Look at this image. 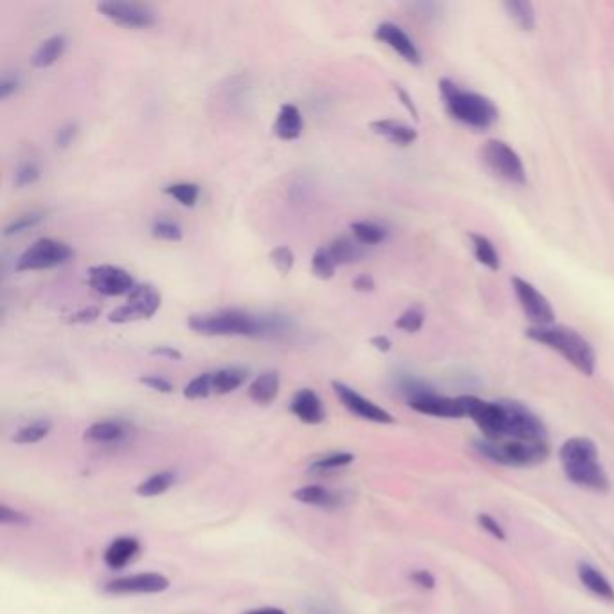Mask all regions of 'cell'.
Returning a JSON list of instances; mask_svg holds the SVG:
<instances>
[{
  "label": "cell",
  "instance_id": "obj_1",
  "mask_svg": "<svg viewBox=\"0 0 614 614\" xmlns=\"http://www.w3.org/2000/svg\"><path fill=\"white\" fill-rule=\"evenodd\" d=\"M188 326L195 334L206 337H253L272 339L289 332L287 317L278 314H251L244 310H218L188 317Z\"/></svg>",
  "mask_w": 614,
  "mask_h": 614
},
{
  "label": "cell",
  "instance_id": "obj_2",
  "mask_svg": "<svg viewBox=\"0 0 614 614\" xmlns=\"http://www.w3.org/2000/svg\"><path fill=\"white\" fill-rule=\"evenodd\" d=\"M560 463L566 478L580 488L593 492H607L611 488L607 472H605L598 447L591 438L573 436L560 445Z\"/></svg>",
  "mask_w": 614,
  "mask_h": 614
},
{
  "label": "cell",
  "instance_id": "obj_3",
  "mask_svg": "<svg viewBox=\"0 0 614 614\" xmlns=\"http://www.w3.org/2000/svg\"><path fill=\"white\" fill-rule=\"evenodd\" d=\"M528 337L560 353L582 375L591 377L596 370L593 346L577 330L564 325L532 326Z\"/></svg>",
  "mask_w": 614,
  "mask_h": 614
},
{
  "label": "cell",
  "instance_id": "obj_4",
  "mask_svg": "<svg viewBox=\"0 0 614 614\" xmlns=\"http://www.w3.org/2000/svg\"><path fill=\"white\" fill-rule=\"evenodd\" d=\"M438 87L445 109L451 114V118L463 125L476 130H487L499 118V110L494 101L487 96L474 91H465L447 78L440 80Z\"/></svg>",
  "mask_w": 614,
  "mask_h": 614
},
{
  "label": "cell",
  "instance_id": "obj_5",
  "mask_svg": "<svg viewBox=\"0 0 614 614\" xmlns=\"http://www.w3.org/2000/svg\"><path fill=\"white\" fill-rule=\"evenodd\" d=\"M476 449L488 460L496 461L506 467H535L550 458L548 442H517V440L488 442L481 438L476 442Z\"/></svg>",
  "mask_w": 614,
  "mask_h": 614
},
{
  "label": "cell",
  "instance_id": "obj_6",
  "mask_svg": "<svg viewBox=\"0 0 614 614\" xmlns=\"http://www.w3.org/2000/svg\"><path fill=\"white\" fill-rule=\"evenodd\" d=\"M404 391L407 395V406L415 409L420 415L436 416V418H463L465 416L460 398L438 395L433 389L418 380H407L404 384Z\"/></svg>",
  "mask_w": 614,
  "mask_h": 614
},
{
  "label": "cell",
  "instance_id": "obj_7",
  "mask_svg": "<svg viewBox=\"0 0 614 614\" xmlns=\"http://www.w3.org/2000/svg\"><path fill=\"white\" fill-rule=\"evenodd\" d=\"M73 256L71 245L55 238H40L20 254L17 271H49L71 262Z\"/></svg>",
  "mask_w": 614,
  "mask_h": 614
},
{
  "label": "cell",
  "instance_id": "obj_8",
  "mask_svg": "<svg viewBox=\"0 0 614 614\" xmlns=\"http://www.w3.org/2000/svg\"><path fill=\"white\" fill-rule=\"evenodd\" d=\"M460 402L465 416H469L470 420L478 425L483 440L501 442L505 438L506 416L501 400L488 402L472 395H463Z\"/></svg>",
  "mask_w": 614,
  "mask_h": 614
},
{
  "label": "cell",
  "instance_id": "obj_9",
  "mask_svg": "<svg viewBox=\"0 0 614 614\" xmlns=\"http://www.w3.org/2000/svg\"><path fill=\"white\" fill-rule=\"evenodd\" d=\"M505 409L506 427L503 440L517 442H548V431L541 418L515 400H501Z\"/></svg>",
  "mask_w": 614,
  "mask_h": 614
},
{
  "label": "cell",
  "instance_id": "obj_10",
  "mask_svg": "<svg viewBox=\"0 0 614 614\" xmlns=\"http://www.w3.org/2000/svg\"><path fill=\"white\" fill-rule=\"evenodd\" d=\"M163 298L161 292L150 283H139L136 289L127 296L125 305L112 310L109 314V323L112 325H127L134 321L152 319L161 308Z\"/></svg>",
  "mask_w": 614,
  "mask_h": 614
},
{
  "label": "cell",
  "instance_id": "obj_11",
  "mask_svg": "<svg viewBox=\"0 0 614 614\" xmlns=\"http://www.w3.org/2000/svg\"><path fill=\"white\" fill-rule=\"evenodd\" d=\"M481 155H483V163L487 164L488 170L496 173L499 179L512 182L517 186L526 184V170H524L523 161L514 148L505 141L490 139L483 146Z\"/></svg>",
  "mask_w": 614,
  "mask_h": 614
},
{
  "label": "cell",
  "instance_id": "obj_12",
  "mask_svg": "<svg viewBox=\"0 0 614 614\" xmlns=\"http://www.w3.org/2000/svg\"><path fill=\"white\" fill-rule=\"evenodd\" d=\"M96 10L101 17L110 20L112 24L128 29L154 28L157 24V11L141 2H121V0H103Z\"/></svg>",
  "mask_w": 614,
  "mask_h": 614
},
{
  "label": "cell",
  "instance_id": "obj_13",
  "mask_svg": "<svg viewBox=\"0 0 614 614\" xmlns=\"http://www.w3.org/2000/svg\"><path fill=\"white\" fill-rule=\"evenodd\" d=\"M87 283L92 290L107 298L128 296L137 285L130 272L116 265H94L87 272Z\"/></svg>",
  "mask_w": 614,
  "mask_h": 614
},
{
  "label": "cell",
  "instance_id": "obj_14",
  "mask_svg": "<svg viewBox=\"0 0 614 614\" xmlns=\"http://www.w3.org/2000/svg\"><path fill=\"white\" fill-rule=\"evenodd\" d=\"M515 298L523 308L524 316L533 326H550L555 321V310L551 307L550 299L535 289L530 281L523 278H512Z\"/></svg>",
  "mask_w": 614,
  "mask_h": 614
},
{
  "label": "cell",
  "instance_id": "obj_15",
  "mask_svg": "<svg viewBox=\"0 0 614 614\" xmlns=\"http://www.w3.org/2000/svg\"><path fill=\"white\" fill-rule=\"evenodd\" d=\"M335 395L339 398V402L343 404L350 413H353L359 418H364L368 422H375V424H393L395 418L389 415L388 411L384 407L377 406L375 402H371L366 397H362L361 393H357L355 389L346 386L343 382L335 380L332 384Z\"/></svg>",
  "mask_w": 614,
  "mask_h": 614
},
{
  "label": "cell",
  "instance_id": "obj_16",
  "mask_svg": "<svg viewBox=\"0 0 614 614\" xmlns=\"http://www.w3.org/2000/svg\"><path fill=\"white\" fill-rule=\"evenodd\" d=\"M170 587V580L161 573H139L132 577L116 578L105 586L112 595H154Z\"/></svg>",
  "mask_w": 614,
  "mask_h": 614
},
{
  "label": "cell",
  "instance_id": "obj_17",
  "mask_svg": "<svg viewBox=\"0 0 614 614\" xmlns=\"http://www.w3.org/2000/svg\"><path fill=\"white\" fill-rule=\"evenodd\" d=\"M375 37L382 44L391 47L400 58H404L407 64L420 65L422 64V55L418 51L413 38L407 35L404 29L393 24V22H382L379 28L375 29Z\"/></svg>",
  "mask_w": 614,
  "mask_h": 614
},
{
  "label": "cell",
  "instance_id": "obj_18",
  "mask_svg": "<svg viewBox=\"0 0 614 614\" xmlns=\"http://www.w3.org/2000/svg\"><path fill=\"white\" fill-rule=\"evenodd\" d=\"M290 411L298 416L303 424L319 425L325 422V404L314 389H299L298 393L292 397Z\"/></svg>",
  "mask_w": 614,
  "mask_h": 614
},
{
  "label": "cell",
  "instance_id": "obj_19",
  "mask_svg": "<svg viewBox=\"0 0 614 614\" xmlns=\"http://www.w3.org/2000/svg\"><path fill=\"white\" fill-rule=\"evenodd\" d=\"M303 127L305 121L301 116V110L292 103H285L280 107L272 132L281 141H296L303 134Z\"/></svg>",
  "mask_w": 614,
  "mask_h": 614
},
{
  "label": "cell",
  "instance_id": "obj_20",
  "mask_svg": "<svg viewBox=\"0 0 614 614\" xmlns=\"http://www.w3.org/2000/svg\"><path fill=\"white\" fill-rule=\"evenodd\" d=\"M370 128L377 136L388 139L393 145L409 146L418 139V132L415 128L397 119H379V121H373Z\"/></svg>",
  "mask_w": 614,
  "mask_h": 614
},
{
  "label": "cell",
  "instance_id": "obj_21",
  "mask_svg": "<svg viewBox=\"0 0 614 614\" xmlns=\"http://www.w3.org/2000/svg\"><path fill=\"white\" fill-rule=\"evenodd\" d=\"M280 373L278 371H263L249 386V398L256 406H271L280 395Z\"/></svg>",
  "mask_w": 614,
  "mask_h": 614
},
{
  "label": "cell",
  "instance_id": "obj_22",
  "mask_svg": "<svg viewBox=\"0 0 614 614\" xmlns=\"http://www.w3.org/2000/svg\"><path fill=\"white\" fill-rule=\"evenodd\" d=\"M578 578L589 593L602 598L605 602H614V587L604 573L595 566L582 562L578 564Z\"/></svg>",
  "mask_w": 614,
  "mask_h": 614
},
{
  "label": "cell",
  "instance_id": "obj_23",
  "mask_svg": "<svg viewBox=\"0 0 614 614\" xmlns=\"http://www.w3.org/2000/svg\"><path fill=\"white\" fill-rule=\"evenodd\" d=\"M141 551V544L134 537H119L112 541L107 551H105V564L110 569L125 568L132 560L136 559L137 553Z\"/></svg>",
  "mask_w": 614,
  "mask_h": 614
},
{
  "label": "cell",
  "instance_id": "obj_24",
  "mask_svg": "<svg viewBox=\"0 0 614 614\" xmlns=\"http://www.w3.org/2000/svg\"><path fill=\"white\" fill-rule=\"evenodd\" d=\"M65 47H67V40H65L64 35H53V37L46 38L38 46L31 62L37 69H47V67L55 65L64 56Z\"/></svg>",
  "mask_w": 614,
  "mask_h": 614
},
{
  "label": "cell",
  "instance_id": "obj_25",
  "mask_svg": "<svg viewBox=\"0 0 614 614\" xmlns=\"http://www.w3.org/2000/svg\"><path fill=\"white\" fill-rule=\"evenodd\" d=\"M328 251L332 254L337 267L341 265H350V263L359 262L364 256V245L359 244L355 238L350 236H339L334 242L326 245Z\"/></svg>",
  "mask_w": 614,
  "mask_h": 614
},
{
  "label": "cell",
  "instance_id": "obj_26",
  "mask_svg": "<svg viewBox=\"0 0 614 614\" xmlns=\"http://www.w3.org/2000/svg\"><path fill=\"white\" fill-rule=\"evenodd\" d=\"M128 434L127 425L114 420H105V422H96L85 431V440L98 443H112L123 440Z\"/></svg>",
  "mask_w": 614,
  "mask_h": 614
},
{
  "label": "cell",
  "instance_id": "obj_27",
  "mask_svg": "<svg viewBox=\"0 0 614 614\" xmlns=\"http://www.w3.org/2000/svg\"><path fill=\"white\" fill-rule=\"evenodd\" d=\"M245 380H247V371L236 368V366L213 371V391L215 395L233 393L244 386Z\"/></svg>",
  "mask_w": 614,
  "mask_h": 614
},
{
  "label": "cell",
  "instance_id": "obj_28",
  "mask_svg": "<svg viewBox=\"0 0 614 614\" xmlns=\"http://www.w3.org/2000/svg\"><path fill=\"white\" fill-rule=\"evenodd\" d=\"M350 229H352L353 238H355L359 244L364 245V247L382 244V242H386V238H388V229L384 226H380L377 222L359 220V222H353Z\"/></svg>",
  "mask_w": 614,
  "mask_h": 614
},
{
  "label": "cell",
  "instance_id": "obj_29",
  "mask_svg": "<svg viewBox=\"0 0 614 614\" xmlns=\"http://www.w3.org/2000/svg\"><path fill=\"white\" fill-rule=\"evenodd\" d=\"M506 13L510 15V19L514 20L515 24L523 31H532L535 28V8L532 2L528 0H506Z\"/></svg>",
  "mask_w": 614,
  "mask_h": 614
},
{
  "label": "cell",
  "instance_id": "obj_30",
  "mask_svg": "<svg viewBox=\"0 0 614 614\" xmlns=\"http://www.w3.org/2000/svg\"><path fill=\"white\" fill-rule=\"evenodd\" d=\"M470 240H472V247H474V254H476L478 262L488 267L490 271H499V267H501L499 254H497L496 247L488 240L487 236L472 233Z\"/></svg>",
  "mask_w": 614,
  "mask_h": 614
},
{
  "label": "cell",
  "instance_id": "obj_31",
  "mask_svg": "<svg viewBox=\"0 0 614 614\" xmlns=\"http://www.w3.org/2000/svg\"><path fill=\"white\" fill-rule=\"evenodd\" d=\"M164 193L177 200L184 208L197 206L200 197V186L195 182H175L164 188Z\"/></svg>",
  "mask_w": 614,
  "mask_h": 614
},
{
  "label": "cell",
  "instance_id": "obj_32",
  "mask_svg": "<svg viewBox=\"0 0 614 614\" xmlns=\"http://www.w3.org/2000/svg\"><path fill=\"white\" fill-rule=\"evenodd\" d=\"M173 485H175V474L166 470V472H159V474H154L152 478L143 481L137 487V494L141 497L161 496L164 492H168Z\"/></svg>",
  "mask_w": 614,
  "mask_h": 614
},
{
  "label": "cell",
  "instance_id": "obj_33",
  "mask_svg": "<svg viewBox=\"0 0 614 614\" xmlns=\"http://www.w3.org/2000/svg\"><path fill=\"white\" fill-rule=\"evenodd\" d=\"M310 271L316 276L317 280L328 281L334 278L335 271H337V263L332 258L330 251H328V247H319L316 253L312 254Z\"/></svg>",
  "mask_w": 614,
  "mask_h": 614
},
{
  "label": "cell",
  "instance_id": "obj_34",
  "mask_svg": "<svg viewBox=\"0 0 614 614\" xmlns=\"http://www.w3.org/2000/svg\"><path fill=\"white\" fill-rule=\"evenodd\" d=\"M294 497L298 499L299 503H305V505L312 506H334L335 499L334 494L330 490H326L321 485H310V487L299 488L294 492Z\"/></svg>",
  "mask_w": 614,
  "mask_h": 614
},
{
  "label": "cell",
  "instance_id": "obj_35",
  "mask_svg": "<svg viewBox=\"0 0 614 614\" xmlns=\"http://www.w3.org/2000/svg\"><path fill=\"white\" fill-rule=\"evenodd\" d=\"M51 427L53 425H51L49 420H37L33 424L24 425L13 436V442L20 443V445L42 442L47 434L51 433Z\"/></svg>",
  "mask_w": 614,
  "mask_h": 614
},
{
  "label": "cell",
  "instance_id": "obj_36",
  "mask_svg": "<svg viewBox=\"0 0 614 614\" xmlns=\"http://www.w3.org/2000/svg\"><path fill=\"white\" fill-rule=\"evenodd\" d=\"M211 395H215V391H213V371L195 377L184 388V397L188 400H200V398H208Z\"/></svg>",
  "mask_w": 614,
  "mask_h": 614
},
{
  "label": "cell",
  "instance_id": "obj_37",
  "mask_svg": "<svg viewBox=\"0 0 614 614\" xmlns=\"http://www.w3.org/2000/svg\"><path fill=\"white\" fill-rule=\"evenodd\" d=\"M353 461L352 452H332L310 465V472H330V470L343 469Z\"/></svg>",
  "mask_w": 614,
  "mask_h": 614
},
{
  "label": "cell",
  "instance_id": "obj_38",
  "mask_svg": "<svg viewBox=\"0 0 614 614\" xmlns=\"http://www.w3.org/2000/svg\"><path fill=\"white\" fill-rule=\"evenodd\" d=\"M424 321V308L420 307V305H413V307L407 308L404 314H400V317L395 321V326H397L398 330H402V332L415 334L424 326Z\"/></svg>",
  "mask_w": 614,
  "mask_h": 614
},
{
  "label": "cell",
  "instance_id": "obj_39",
  "mask_svg": "<svg viewBox=\"0 0 614 614\" xmlns=\"http://www.w3.org/2000/svg\"><path fill=\"white\" fill-rule=\"evenodd\" d=\"M44 218H46L44 213H40V211H31L26 215H20L19 218H15L13 222L4 227V236L10 238V236L22 235V233L29 231L31 227L38 226Z\"/></svg>",
  "mask_w": 614,
  "mask_h": 614
},
{
  "label": "cell",
  "instance_id": "obj_40",
  "mask_svg": "<svg viewBox=\"0 0 614 614\" xmlns=\"http://www.w3.org/2000/svg\"><path fill=\"white\" fill-rule=\"evenodd\" d=\"M269 260L274 265V269L285 276V274H289L294 269L296 254L287 245H280V247H274L271 253H269Z\"/></svg>",
  "mask_w": 614,
  "mask_h": 614
},
{
  "label": "cell",
  "instance_id": "obj_41",
  "mask_svg": "<svg viewBox=\"0 0 614 614\" xmlns=\"http://www.w3.org/2000/svg\"><path fill=\"white\" fill-rule=\"evenodd\" d=\"M152 236L164 242H181L184 233H182V227L172 220H155L152 226Z\"/></svg>",
  "mask_w": 614,
  "mask_h": 614
},
{
  "label": "cell",
  "instance_id": "obj_42",
  "mask_svg": "<svg viewBox=\"0 0 614 614\" xmlns=\"http://www.w3.org/2000/svg\"><path fill=\"white\" fill-rule=\"evenodd\" d=\"M40 168H38L37 164L31 163H22L19 168H17V172H15V186L17 188H28V186H33L35 182L40 181Z\"/></svg>",
  "mask_w": 614,
  "mask_h": 614
},
{
  "label": "cell",
  "instance_id": "obj_43",
  "mask_svg": "<svg viewBox=\"0 0 614 614\" xmlns=\"http://www.w3.org/2000/svg\"><path fill=\"white\" fill-rule=\"evenodd\" d=\"M101 316V310L98 307H85L82 310H76L71 316L67 317L69 323L73 325H91L94 321H98Z\"/></svg>",
  "mask_w": 614,
  "mask_h": 614
},
{
  "label": "cell",
  "instance_id": "obj_44",
  "mask_svg": "<svg viewBox=\"0 0 614 614\" xmlns=\"http://www.w3.org/2000/svg\"><path fill=\"white\" fill-rule=\"evenodd\" d=\"M22 87L19 74H2L0 80V100H8L13 94H17Z\"/></svg>",
  "mask_w": 614,
  "mask_h": 614
},
{
  "label": "cell",
  "instance_id": "obj_45",
  "mask_svg": "<svg viewBox=\"0 0 614 614\" xmlns=\"http://www.w3.org/2000/svg\"><path fill=\"white\" fill-rule=\"evenodd\" d=\"M478 524L481 526V528H483V530H485V532L490 533L494 539H497V541H505V530L501 528V524L497 523L496 519H494L492 515L479 514Z\"/></svg>",
  "mask_w": 614,
  "mask_h": 614
},
{
  "label": "cell",
  "instance_id": "obj_46",
  "mask_svg": "<svg viewBox=\"0 0 614 614\" xmlns=\"http://www.w3.org/2000/svg\"><path fill=\"white\" fill-rule=\"evenodd\" d=\"M139 382L146 386V388L154 389L157 393H173V384L168 379H164V377H159V375H146V377H141Z\"/></svg>",
  "mask_w": 614,
  "mask_h": 614
},
{
  "label": "cell",
  "instance_id": "obj_47",
  "mask_svg": "<svg viewBox=\"0 0 614 614\" xmlns=\"http://www.w3.org/2000/svg\"><path fill=\"white\" fill-rule=\"evenodd\" d=\"M76 136H78V125L76 123H67V125H64V127L56 132V146L58 148H67V146L73 145Z\"/></svg>",
  "mask_w": 614,
  "mask_h": 614
},
{
  "label": "cell",
  "instance_id": "obj_48",
  "mask_svg": "<svg viewBox=\"0 0 614 614\" xmlns=\"http://www.w3.org/2000/svg\"><path fill=\"white\" fill-rule=\"evenodd\" d=\"M28 521V517L22 514V512L11 510L10 506H0V523L15 524V526H19V524H26Z\"/></svg>",
  "mask_w": 614,
  "mask_h": 614
},
{
  "label": "cell",
  "instance_id": "obj_49",
  "mask_svg": "<svg viewBox=\"0 0 614 614\" xmlns=\"http://www.w3.org/2000/svg\"><path fill=\"white\" fill-rule=\"evenodd\" d=\"M409 578L413 580V584L422 587V589H434V586H436V578L427 569H416V571L409 575Z\"/></svg>",
  "mask_w": 614,
  "mask_h": 614
},
{
  "label": "cell",
  "instance_id": "obj_50",
  "mask_svg": "<svg viewBox=\"0 0 614 614\" xmlns=\"http://www.w3.org/2000/svg\"><path fill=\"white\" fill-rule=\"evenodd\" d=\"M150 355L154 357H161V359H168V361H182V353L173 348V346H155L150 350Z\"/></svg>",
  "mask_w": 614,
  "mask_h": 614
},
{
  "label": "cell",
  "instance_id": "obj_51",
  "mask_svg": "<svg viewBox=\"0 0 614 614\" xmlns=\"http://www.w3.org/2000/svg\"><path fill=\"white\" fill-rule=\"evenodd\" d=\"M352 285L357 292H373L375 290V280L371 278L370 274H359L352 281Z\"/></svg>",
  "mask_w": 614,
  "mask_h": 614
},
{
  "label": "cell",
  "instance_id": "obj_52",
  "mask_svg": "<svg viewBox=\"0 0 614 614\" xmlns=\"http://www.w3.org/2000/svg\"><path fill=\"white\" fill-rule=\"evenodd\" d=\"M370 343L380 353H388L391 350V341L386 335H375V337H371Z\"/></svg>",
  "mask_w": 614,
  "mask_h": 614
},
{
  "label": "cell",
  "instance_id": "obj_53",
  "mask_svg": "<svg viewBox=\"0 0 614 614\" xmlns=\"http://www.w3.org/2000/svg\"><path fill=\"white\" fill-rule=\"evenodd\" d=\"M397 94L400 101H402V105H406V109L413 114V118L418 119V112H416L415 103L411 100V96L402 87H397Z\"/></svg>",
  "mask_w": 614,
  "mask_h": 614
},
{
  "label": "cell",
  "instance_id": "obj_54",
  "mask_svg": "<svg viewBox=\"0 0 614 614\" xmlns=\"http://www.w3.org/2000/svg\"><path fill=\"white\" fill-rule=\"evenodd\" d=\"M245 614H287L283 609L278 607H262V609H253V611H247Z\"/></svg>",
  "mask_w": 614,
  "mask_h": 614
}]
</instances>
